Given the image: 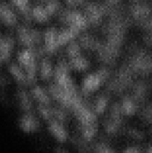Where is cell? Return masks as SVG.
I'll list each match as a JSON object with an SVG mask.
<instances>
[{
	"label": "cell",
	"mask_w": 152,
	"mask_h": 153,
	"mask_svg": "<svg viewBox=\"0 0 152 153\" xmlns=\"http://www.w3.org/2000/svg\"><path fill=\"white\" fill-rule=\"evenodd\" d=\"M106 12L107 9L104 6L96 3H92L87 4L85 8V16L88 23L96 25L101 22Z\"/></svg>",
	"instance_id": "obj_9"
},
{
	"label": "cell",
	"mask_w": 152,
	"mask_h": 153,
	"mask_svg": "<svg viewBox=\"0 0 152 153\" xmlns=\"http://www.w3.org/2000/svg\"><path fill=\"white\" fill-rule=\"evenodd\" d=\"M128 134L135 140L142 138V134L137 129H129L128 130Z\"/></svg>",
	"instance_id": "obj_29"
},
{
	"label": "cell",
	"mask_w": 152,
	"mask_h": 153,
	"mask_svg": "<svg viewBox=\"0 0 152 153\" xmlns=\"http://www.w3.org/2000/svg\"><path fill=\"white\" fill-rule=\"evenodd\" d=\"M109 104V97L107 95H101L94 102L93 111L95 114H102L104 113Z\"/></svg>",
	"instance_id": "obj_22"
},
{
	"label": "cell",
	"mask_w": 152,
	"mask_h": 153,
	"mask_svg": "<svg viewBox=\"0 0 152 153\" xmlns=\"http://www.w3.org/2000/svg\"><path fill=\"white\" fill-rule=\"evenodd\" d=\"M45 8H46V11H47L48 14L49 15V16H53L54 14L58 12V10L60 8V3L58 0H50L49 1H48V3L46 4V5L45 6Z\"/></svg>",
	"instance_id": "obj_27"
},
{
	"label": "cell",
	"mask_w": 152,
	"mask_h": 153,
	"mask_svg": "<svg viewBox=\"0 0 152 153\" xmlns=\"http://www.w3.org/2000/svg\"><path fill=\"white\" fill-rule=\"evenodd\" d=\"M18 61L26 74L28 82L34 80L37 72L35 55L31 49H23L18 54Z\"/></svg>",
	"instance_id": "obj_3"
},
{
	"label": "cell",
	"mask_w": 152,
	"mask_h": 153,
	"mask_svg": "<svg viewBox=\"0 0 152 153\" xmlns=\"http://www.w3.org/2000/svg\"><path fill=\"white\" fill-rule=\"evenodd\" d=\"M79 32L80 31L78 30L69 26L68 28H64L61 31H58V41L59 47L72 41L75 38L76 36L79 34Z\"/></svg>",
	"instance_id": "obj_13"
},
{
	"label": "cell",
	"mask_w": 152,
	"mask_h": 153,
	"mask_svg": "<svg viewBox=\"0 0 152 153\" xmlns=\"http://www.w3.org/2000/svg\"><path fill=\"white\" fill-rule=\"evenodd\" d=\"M55 153H69V152H68L66 150L63 149V148L58 147L55 149Z\"/></svg>",
	"instance_id": "obj_33"
},
{
	"label": "cell",
	"mask_w": 152,
	"mask_h": 153,
	"mask_svg": "<svg viewBox=\"0 0 152 153\" xmlns=\"http://www.w3.org/2000/svg\"><path fill=\"white\" fill-rule=\"evenodd\" d=\"M18 102L22 110L28 113L30 112L31 108H32V103L29 98L28 93L24 90H19L17 93Z\"/></svg>",
	"instance_id": "obj_20"
},
{
	"label": "cell",
	"mask_w": 152,
	"mask_h": 153,
	"mask_svg": "<svg viewBox=\"0 0 152 153\" xmlns=\"http://www.w3.org/2000/svg\"><path fill=\"white\" fill-rule=\"evenodd\" d=\"M110 77V72L107 69L101 68L95 73L88 75L83 82V92L89 94L96 91L102 86Z\"/></svg>",
	"instance_id": "obj_2"
},
{
	"label": "cell",
	"mask_w": 152,
	"mask_h": 153,
	"mask_svg": "<svg viewBox=\"0 0 152 153\" xmlns=\"http://www.w3.org/2000/svg\"><path fill=\"white\" fill-rule=\"evenodd\" d=\"M19 42L28 49L34 47L40 41V34L38 31L25 26H21L17 31Z\"/></svg>",
	"instance_id": "obj_8"
},
{
	"label": "cell",
	"mask_w": 152,
	"mask_h": 153,
	"mask_svg": "<svg viewBox=\"0 0 152 153\" xmlns=\"http://www.w3.org/2000/svg\"><path fill=\"white\" fill-rule=\"evenodd\" d=\"M32 94L34 98L39 102V104L47 105L50 103V98L44 89L39 86H36L33 88Z\"/></svg>",
	"instance_id": "obj_21"
},
{
	"label": "cell",
	"mask_w": 152,
	"mask_h": 153,
	"mask_svg": "<svg viewBox=\"0 0 152 153\" xmlns=\"http://www.w3.org/2000/svg\"><path fill=\"white\" fill-rule=\"evenodd\" d=\"M61 19L69 27L75 28L79 31L85 29L89 24L86 16L77 10H69L64 12L61 16Z\"/></svg>",
	"instance_id": "obj_7"
},
{
	"label": "cell",
	"mask_w": 152,
	"mask_h": 153,
	"mask_svg": "<svg viewBox=\"0 0 152 153\" xmlns=\"http://www.w3.org/2000/svg\"><path fill=\"white\" fill-rule=\"evenodd\" d=\"M48 129L52 136L60 143H64L68 139V133L62 123L52 120L48 124Z\"/></svg>",
	"instance_id": "obj_10"
},
{
	"label": "cell",
	"mask_w": 152,
	"mask_h": 153,
	"mask_svg": "<svg viewBox=\"0 0 152 153\" xmlns=\"http://www.w3.org/2000/svg\"><path fill=\"white\" fill-rule=\"evenodd\" d=\"M19 127L25 133H34L38 130L40 123L38 120L30 112H28L21 117Z\"/></svg>",
	"instance_id": "obj_11"
},
{
	"label": "cell",
	"mask_w": 152,
	"mask_h": 153,
	"mask_svg": "<svg viewBox=\"0 0 152 153\" xmlns=\"http://www.w3.org/2000/svg\"><path fill=\"white\" fill-rule=\"evenodd\" d=\"M58 31L55 28H49L44 34L46 52L54 53L59 48L58 41Z\"/></svg>",
	"instance_id": "obj_12"
},
{
	"label": "cell",
	"mask_w": 152,
	"mask_h": 153,
	"mask_svg": "<svg viewBox=\"0 0 152 153\" xmlns=\"http://www.w3.org/2000/svg\"><path fill=\"white\" fill-rule=\"evenodd\" d=\"M151 12V7L147 4H136L131 8V14L136 19H147Z\"/></svg>",
	"instance_id": "obj_15"
},
{
	"label": "cell",
	"mask_w": 152,
	"mask_h": 153,
	"mask_svg": "<svg viewBox=\"0 0 152 153\" xmlns=\"http://www.w3.org/2000/svg\"><path fill=\"white\" fill-rule=\"evenodd\" d=\"M80 46L83 47L87 50L97 51L101 47V44L98 40H97L95 37L89 34H84L81 36L80 38Z\"/></svg>",
	"instance_id": "obj_14"
},
{
	"label": "cell",
	"mask_w": 152,
	"mask_h": 153,
	"mask_svg": "<svg viewBox=\"0 0 152 153\" xmlns=\"http://www.w3.org/2000/svg\"><path fill=\"white\" fill-rule=\"evenodd\" d=\"M54 75L52 62L48 58H43L40 66V76L42 80L49 81Z\"/></svg>",
	"instance_id": "obj_17"
},
{
	"label": "cell",
	"mask_w": 152,
	"mask_h": 153,
	"mask_svg": "<svg viewBox=\"0 0 152 153\" xmlns=\"http://www.w3.org/2000/svg\"><path fill=\"white\" fill-rule=\"evenodd\" d=\"M121 0H105V2L107 3V4L110 7H113V6H116L120 2Z\"/></svg>",
	"instance_id": "obj_32"
},
{
	"label": "cell",
	"mask_w": 152,
	"mask_h": 153,
	"mask_svg": "<svg viewBox=\"0 0 152 153\" xmlns=\"http://www.w3.org/2000/svg\"><path fill=\"white\" fill-rule=\"evenodd\" d=\"M38 111L43 119L49 121L53 120V108H49L47 105L39 104Z\"/></svg>",
	"instance_id": "obj_26"
},
{
	"label": "cell",
	"mask_w": 152,
	"mask_h": 153,
	"mask_svg": "<svg viewBox=\"0 0 152 153\" xmlns=\"http://www.w3.org/2000/svg\"><path fill=\"white\" fill-rule=\"evenodd\" d=\"M123 153H141V151L135 146H130L124 150Z\"/></svg>",
	"instance_id": "obj_31"
},
{
	"label": "cell",
	"mask_w": 152,
	"mask_h": 153,
	"mask_svg": "<svg viewBox=\"0 0 152 153\" xmlns=\"http://www.w3.org/2000/svg\"><path fill=\"white\" fill-rule=\"evenodd\" d=\"M69 64L66 61H60L54 70L55 84L72 94H77L69 74Z\"/></svg>",
	"instance_id": "obj_1"
},
{
	"label": "cell",
	"mask_w": 152,
	"mask_h": 153,
	"mask_svg": "<svg viewBox=\"0 0 152 153\" xmlns=\"http://www.w3.org/2000/svg\"><path fill=\"white\" fill-rule=\"evenodd\" d=\"M147 153H152V146H151V147H149V149H148Z\"/></svg>",
	"instance_id": "obj_34"
},
{
	"label": "cell",
	"mask_w": 152,
	"mask_h": 153,
	"mask_svg": "<svg viewBox=\"0 0 152 153\" xmlns=\"http://www.w3.org/2000/svg\"><path fill=\"white\" fill-rule=\"evenodd\" d=\"M32 16L36 21L39 22H45L50 18L45 7L37 6L32 11Z\"/></svg>",
	"instance_id": "obj_23"
},
{
	"label": "cell",
	"mask_w": 152,
	"mask_h": 153,
	"mask_svg": "<svg viewBox=\"0 0 152 153\" xmlns=\"http://www.w3.org/2000/svg\"><path fill=\"white\" fill-rule=\"evenodd\" d=\"M65 1L69 5L75 7V6H78L80 4H83L85 0H65Z\"/></svg>",
	"instance_id": "obj_30"
},
{
	"label": "cell",
	"mask_w": 152,
	"mask_h": 153,
	"mask_svg": "<svg viewBox=\"0 0 152 153\" xmlns=\"http://www.w3.org/2000/svg\"><path fill=\"white\" fill-rule=\"evenodd\" d=\"M122 110L119 104L115 103L110 108V114L104 123V129L106 133L110 136L116 135L122 126Z\"/></svg>",
	"instance_id": "obj_5"
},
{
	"label": "cell",
	"mask_w": 152,
	"mask_h": 153,
	"mask_svg": "<svg viewBox=\"0 0 152 153\" xmlns=\"http://www.w3.org/2000/svg\"><path fill=\"white\" fill-rule=\"evenodd\" d=\"M69 67L78 72L86 71L89 67V61L84 57L79 55L76 58H72L69 61Z\"/></svg>",
	"instance_id": "obj_18"
},
{
	"label": "cell",
	"mask_w": 152,
	"mask_h": 153,
	"mask_svg": "<svg viewBox=\"0 0 152 153\" xmlns=\"http://www.w3.org/2000/svg\"><path fill=\"white\" fill-rule=\"evenodd\" d=\"M120 106L122 114L125 116L134 115L137 111V102L133 97H125L122 100V102Z\"/></svg>",
	"instance_id": "obj_16"
},
{
	"label": "cell",
	"mask_w": 152,
	"mask_h": 153,
	"mask_svg": "<svg viewBox=\"0 0 152 153\" xmlns=\"http://www.w3.org/2000/svg\"><path fill=\"white\" fill-rule=\"evenodd\" d=\"M9 72L13 77V79L19 83L25 84L28 82L26 74L23 69L21 67V66L17 65L16 64H10V67H9Z\"/></svg>",
	"instance_id": "obj_19"
},
{
	"label": "cell",
	"mask_w": 152,
	"mask_h": 153,
	"mask_svg": "<svg viewBox=\"0 0 152 153\" xmlns=\"http://www.w3.org/2000/svg\"><path fill=\"white\" fill-rule=\"evenodd\" d=\"M128 67L133 73H148L152 71V58L144 52H139L131 57Z\"/></svg>",
	"instance_id": "obj_4"
},
{
	"label": "cell",
	"mask_w": 152,
	"mask_h": 153,
	"mask_svg": "<svg viewBox=\"0 0 152 153\" xmlns=\"http://www.w3.org/2000/svg\"><path fill=\"white\" fill-rule=\"evenodd\" d=\"M95 153H116L110 146L104 143H99L95 147Z\"/></svg>",
	"instance_id": "obj_28"
},
{
	"label": "cell",
	"mask_w": 152,
	"mask_h": 153,
	"mask_svg": "<svg viewBox=\"0 0 152 153\" xmlns=\"http://www.w3.org/2000/svg\"><path fill=\"white\" fill-rule=\"evenodd\" d=\"M132 73L128 66H122L116 77L110 83L109 89L116 93L123 92L131 84Z\"/></svg>",
	"instance_id": "obj_6"
},
{
	"label": "cell",
	"mask_w": 152,
	"mask_h": 153,
	"mask_svg": "<svg viewBox=\"0 0 152 153\" xmlns=\"http://www.w3.org/2000/svg\"><path fill=\"white\" fill-rule=\"evenodd\" d=\"M13 5L26 17L27 19L30 18V9L29 1L28 0H11Z\"/></svg>",
	"instance_id": "obj_24"
},
{
	"label": "cell",
	"mask_w": 152,
	"mask_h": 153,
	"mask_svg": "<svg viewBox=\"0 0 152 153\" xmlns=\"http://www.w3.org/2000/svg\"><path fill=\"white\" fill-rule=\"evenodd\" d=\"M66 53L69 59L79 56L80 55V45L72 40L67 46Z\"/></svg>",
	"instance_id": "obj_25"
}]
</instances>
